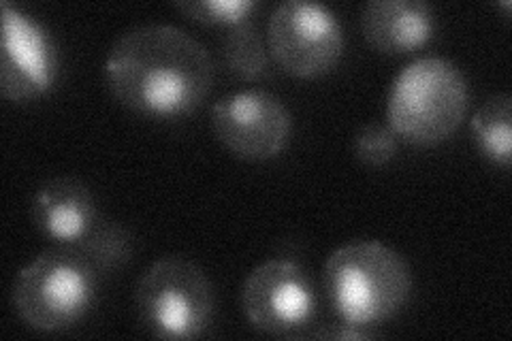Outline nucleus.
<instances>
[{"instance_id":"f3484780","label":"nucleus","mask_w":512,"mask_h":341,"mask_svg":"<svg viewBox=\"0 0 512 341\" xmlns=\"http://www.w3.org/2000/svg\"><path fill=\"white\" fill-rule=\"evenodd\" d=\"M316 337H325V339H370L374 333L365 331L363 327H352V324H344L342 329H333V331H320Z\"/></svg>"},{"instance_id":"4468645a","label":"nucleus","mask_w":512,"mask_h":341,"mask_svg":"<svg viewBox=\"0 0 512 341\" xmlns=\"http://www.w3.org/2000/svg\"><path fill=\"white\" fill-rule=\"evenodd\" d=\"M75 246L90 258L99 271L122 265L131 254V239L122 226L111 222H96L92 231Z\"/></svg>"},{"instance_id":"9b49d317","label":"nucleus","mask_w":512,"mask_h":341,"mask_svg":"<svg viewBox=\"0 0 512 341\" xmlns=\"http://www.w3.org/2000/svg\"><path fill=\"white\" fill-rule=\"evenodd\" d=\"M32 220L41 233L64 246H75L99 222L90 188L69 175L54 177L37 190L32 201Z\"/></svg>"},{"instance_id":"423d86ee","label":"nucleus","mask_w":512,"mask_h":341,"mask_svg":"<svg viewBox=\"0 0 512 341\" xmlns=\"http://www.w3.org/2000/svg\"><path fill=\"white\" fill-rule=\"evenodd\" d=\"M269 52L295 77L329 73L344 54V28L335 13L318 3L286 0L271 13Z\"/></svg>"},{"instance_id":"f03ea898","label":"nucleus","mask_w":512,"mask_h":341,"mask_svg":"<svg viewBox=\"0 0 512 341\" xmlns=\"http://www.w3.org/2000/svg\"><path fill=\"white\" fill-rule=\"evenodd\" d=\"M327 299L344 324L374 327L404 310L412 271L389 246L374 239L350 241L331 252L323 269Z\"/></svg>"},{"instance_id":"20e7f679","label":"nucleus","mask_w":512,"mask_h":341,"mask_svg":"<svg viewBox=\"0 0 512 341\" xmlns=\"http://www.w3.org/2000/svg\"><path fill=\"white\" fill-rule=\"evenodd\" d=\"M99 273L77 246L47 250L15 278V312L37 331L69 329L92 307Z\"/></svg>"},{"instance_id":"2eb2a0df","label":"nucleus","mask_w":512,"mask_h":341,"mask_svg":"<svg viewBox=\"0 0 512 341\" xmlns=\"http://www.w3.org/2000/svg\"><path fill=\"white\" fill-rule=\"evenodd\" d=\"M175 9L186 18L203 24L239 26L248 22V15L256 9L254 0H180Z\"/></svg>"},{"instance_id":"39448f33","label":"nucleus","mask_w":512,"mask_h":341,"mask_svg":"<svg viewBox=\"0 0 512 341\" xmlns=\"http://www.w3.org/2000/svg\"><path fill=\"white\" fill-rule=\"evenodd\" d=\"M135 305L143 327L160 339L201 337L216 314L210 278L184 256H165L143 271Z\"/></svg>"},{"instance_id":"0eeeda50","label":"nucleus","mask_w":512,"mask_h":341,"mask_svg":"<svg viewBox=\"0 0 512 341\" xmlns=\"http://www.w3.org/2000/svg\"><path fill=\"white\" fill-rule=\"evenodd\" d=\"M242 307L252 327L267 335L291 337L314 320L318 301L308 271L286 258H276L248 275Z\"/></svg>"},{"instance_id":"dca6fc26","label":"nucleus","mask_w":512,"mask_h":341,"mask_svg":"<svg viewBox=\"0 0 512 341\" xmlns=\"http://www.w3.org/2000/svg\"><path fill=\"white\" fill-rule=\"evenodd\" d=\"M397 135L391 131V126L382 124H365L361 126L355 141H352V150L355 156L363 162V165L370 167H382L391 162L397 154Z\"/></svg>"},{"instance_id":"6e6552de","label":"nucleus","mask_w":512,"mask_h":341,"mask_svg":"<svg viewBox=\"0 0 512 341\" xmlns=\"http://www.w3.org/2000/svg\"><path fill=\"white\" fill-rule=\"evenodd\" d=\"M220 143L244 160L276 158L293 131L291 111L276 94L244 90L220 99L212 109Z\"/></svg>"},{"instance_id":"f257e3e1","label":"nucleus","mask_w":512,"mask_h":341,"mask_svg":"<svg viewBox=\"0 0 512 341\" xmlns=\"http://www.w3.org/2000/svg\"><path fill=\"white\" fill-rule=\"evenodd\" d=\"M105 79L128 109L152 118H180L199 109L212 92L214 62L186 30L143 24L111 45Z\"/></svg>"},{"instance_id":"ddd939ff","label":"nucleus","mask_w":512,"mask_h":341,"mask_svg":"<svg viewBox=\"0 0 512 341\" xmlns=\"http://www.w3.org/2000/svg\"><path fill=\"white\" fill-rule=\"evenodd\" d=\"M224 58L231 73L242 79H259L267 71V50L250 22L233 26L224 41Z\"/></svg>"},{"instance_id":"1a4fd4ad","label":"nucleus","mask_w":512,"mask_h":341,"mask_svg":"<svg viewBox=\"0 0 512 341\" xmlns=\"http://www.w3.org/2000/svg\"><path fill=\"white\" fill-rule=\"evenodd\" d=\"M3 11V52H0V90L9 101L22 103L50 92L56 81L54 41L37 20L7 0Z\"/></svg>"},{"instance_id":"7ed1b4c3","label":"nucleus","mask_w":512,"mask_h":341,"mask_svg":"<svg viewBox=\"0 0 512 341\" xmlns=\"http://www.w3.org/2000/svg\"><path fill=\"white\" fill-rule=\"evenodd\" d=\"M470 105L468 79L455 62L427 56L410 62L393 81L387 120L391 131L414 145L453 137Z\"/></svg>"},{"instance_id":"f8f14e48","label":"nucleus","mask_w":512,"mask_h":341,"mask_svg":"<svg viewBox=\"0 0 512 341\" xmlns=\"http://www.w3.org/2000/svg\"><path fill=\"white\" fill-rule=\"evenodd\" d=\"M472 135L478 150L493 165L508 167L512 160V99L495 94L483 103L472 118Z\"/></svg>"},{"instance_id":"9d476101","label":"nucleus","mask_w":512,"mask_h":341,"mask_svg":"<svg viewBox=\"0 0 512 341\" xmlns=\"http://www.w3.org/2000/svg\"><path fill=\"white\" fill-rule=\"evenodd\" d=\"M361 28L374 50L408 54L434 37L436 15L423 0H372L363 9Z\"/></svg>"}]
</instances>
